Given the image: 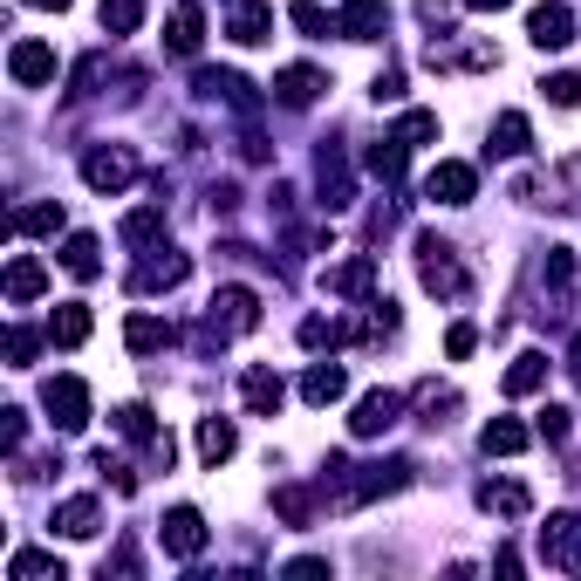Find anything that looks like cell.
I'll return each mask as SVG.
<instances>
[{"label":"cell","instance_id":"d4e9b609","mask_svg":"<svg viewBox=\"0 0 581 581\" xmlns=\"http://www.w3.org/2000/svg\"><path fill=\"white\" fill-rule=\"evenodd\" d=\"M96 499H62V507H55V533H69V540H90L96 533Z\"/></svg>","mask_w":581,"mask_h":581},{"label":"cell","instance_id":"3957f363","mask_svg":"<svg viewBox=\"0 0 581 581\" xmlns=\"http://www.w3.org/2000/svg\"><path fill=\"white\" fill-rule=\"evenodd\" d=\"M417 274H424V288H432V294H465V274H458L452 247H445V240H432V232L417 240Z\"/></svg>","mask_w":581,"mask_h":581},{"label":"cell","instance_id":"7dc6e473","mask_svg":"<svg viewBox=\"0 0 581 581\" xmlns=\"http://www.w3.org/2000/svg\"><path fill=\"white\" fill-rule=\"evenodd\" d=\"M540 432H548V438L561 445V438H568V411H554V404H548V411H540Z\"/></svg>","mask_w":581,"mask_h":581},{"label":"cell","instance_id":"e0dca14e","mask_svg":"<svg viewBox=\"0 0 581 581\" xmlns=\"http://www.w3.org/2000/svg\"><path fill=\"white\" fill-rule=\"evenodd\" d=\"M322 90H329V83H322L315 69H281V75H274V96H281L288 110H308V103H315Z\"/></svg>","mask_w":581,"mask_h":581},{"label":"cell","instance_id":"1f68e13d","mask_svg":"<svg viewBox=\"0 0 581 581\" xmlns=\"http://www.w3.org/2000/svg\"><path fill=\"white\" fill-rule=\"evenodd\" d=\"M185 274H191V260L185 253H165V260H151L144 274H137V288H178Z\"/></svg>","mask_w":581,"mask_h":581},{"label":"cell","instance_id":"ee69618b","mask_svg":"<svg viewBox=\"0 0 581 581\" xmlns=\"http://www.w3.org/2000/svg\"><path fill=\"white\" fill-rule=\"evenodd\" d=\"M301 342H308V349H322V342H342V329L322 322V315H308V322H301Z\"/></svg>","mask_w":581,"mask_h":581},{"label":"cell","instance_id":"6da1fadb","mask_svg":"<svg viewBox=\"0 0 581 581\" xmlns=\"http://www.w3.org/2000/svg\"><path fill=\"white\" fill-rule=\"evenodd\" d=\"M42 404H49V424H55V432H83V424H90V391H83V376H49Z\"/></svg>","mask_w":581,"mask_h":581},{"label":"cell","instance_id":"4dcf8cb0","mask_svg":"<svg viewBox=\"0 0 581 581\" xmlns=\"http://www.w3.org/2000/svg\"><path fill=\"white\" fill-rule=\"evenodd\" d=\"M124 342L137 349V356H151V349H165V342H172V329H165L158 315H131V322H124Z\"/></svg>","mask_w":581,"mask_h":581},{"label":"cell","instance_id":"d6a6232c","mask_svg":"<svg viewBox=\"0 0 581 581\" xmlns=\"http://www.w3.org/2000/svg\"><path fill=\"white\" fill-rule=\"evenodd\" d=\"M14 226H21V232H62V206H55V199L21 206V212H14Z\"/></svg>","mask_w":581,"mask_h":581},{"label":"cell","instance_id":"9c48e42d","mask_svg":"<svg viewBox=\"0 0 581 581\" xmlns=\"http://www.w3.org/2000/svg\"><path fill=\"white\" fill-rule=\"evenodd\" d=\"M335 21H342V42H383V28H391V0H349Z\"/></svg>","mask_w":581,"mask_h":581},{"label":"cell","instance_id":"836d02e7","mask_svg":"<svg viewBox=\"0 0 581 581\" xmlns=\"http://www.w3.org/2000/svg\"><path fill=\"white\" fill-rule=\"evenodd\" d=\"M288 21H294L301 34H342V21H329V14L315 8V0H294V8H288Z\"/></svg>","mask_w":581,"mask_h":581},{"label":"cell","instance_id":"8fae6325","mask_svg":"<svg viewBox=\"0 0 581 581\" xmlns=\"http://www.w3.org/2000/svg\"><path fill=\"white\" fill-rule=\"evenodd\" d=\"M199 42H206V14H199V0H178L172 21H165V49H172V55H199Z\"/></svg>","mask_w":581,"mask_h":581},{"label":"cell","instance_id":"60d3db41","mask_svg":"<svg viewBox=\"0 0 581 581\" xmlns=\"http://www.w3.org/2000/svg\"><path fill=\"white\" fill-rule=\"evenodd\" d=\"M34 349H42V335H34V329H14V335H8V356H14V370H28V363H34Z\"/></svg>","mask_w":581,"mask_h":581},{"label":"cell","instance_id":"8d00e7d4","mask_svg":"<svg viewBox=\"0 0 581 581\" xmlns=\"http://www.w3.org/2000/svg\"><path fill=\"white\" fill-rule=\"evenodd\" d=\"M322 191H329V206H349V172L335 151H322Z\"/></svg>","mask_w":581,"mask_h":581},{"label":"cell","instance_id":"ab89813d","mask_svg":"<svg viewBox=\"0 0 581 581\" xmlns=\"http://www.w3.org/2000/svg\"><path fill=\"white\" fill-rule=\"evenodd\" d=\"M548 103H554V110H574V103H581V75H568V69L548 75Z\"/></svg>","mask_w":581,"mask_h":581},{"label":"cell","instance_id":"d6986e66","mask_svg":"<svg viewBox=\"0 0 581 581\" xmlns=\"http://www.w3.org/2000/svg\"><path fill=\"white\" fill-rule=\"evenodd\" d=\"M232 452H240V432H232L226 417H199V458L206 465H226Z\"/></svg>","mask_w":581,"mask_h":581},{"label":"cell","instance_id":"44dd1931","mask_svg":"<svg viewBox=\"0 0 581 581\" xmlns=\"http://www.w3.org/2000/svg\"><path fill=\"white\" fill-rule=\"evenodd\" d=\"M8 581H69V568H62L55 554H42V548H21V554L8 561Z\"/></svg>","mask_w":581,"mask_h":581},{"label":"cell","instance_id":"83f0119b","mask_svg":"<svg viewBox=\"0 0 581 581\" xmlns=\"http://www.w3.org/2000/svg\"><path fill=\"white\" fill-rule=\"evenodd\" d=\"M49 342H62V349H83L90 342V308H55V322H49Z\"/></svg>","mask_w":581,"mask_h":581},{"label":"cell","instance_id":"2e32d148","mask_svg":"<svg viewBox=\"0 0 581 581\" xmlns=\"http://www.w3.org/2000/svg\"><path fill=\"white\" fill-rule=\"evenodd\" d=\"M267 28H274V8H267V0H240V8H232V42L240 49H253V42H267Z\"/></svg>","mask_w":581,"mask_h":581},{"label":"cell","instance_id":"7402d4cb","mask_svg":"<svg viewBox=\"0 0 581 581\" xmlns=\"http://www.w3.org/2000/svg\"><path fill=\"white\" fill-rule=\"evenodd\" d=\"M411 486V465L391 458V465H370V473L356 479V499H383V492H404Z\"/></svg>","mask_w":581,"mask_h":581},{"label":"cell","instance_id":"ffe728a7","mask_svg":"<svg viewBox=\"0 0 581 581\" xmlns=\"http://www.w3.org/2000/svg\"><path fill=\"white\" fill-rule=\"evenodd\" d=\"M527 438H533V432H527V424H520V417H492L479 445H486L492 458H520V452H527Z\"/></svg>","mask_w":581,"mask_h":581},{"label":"cell","instance_id":"4316f807","mask_svg":"<svg viewBox=\"0 0 581 581\" xmlns=\"http://www.w3.org/2000/svg\"><path fill=\"white\" fill-rule=\"evenodd\" d=\"M370 281H376V260H370V253L329 267V294H370Z\"/></svg>","mask_w":581,"mask_h":581},{"label":"cell","instance_id":"484cf974","mask_svg":"<svg viewBox=\"0 0 581 581\" xmlns=\"http://www.w3.org/2000/svg\"><path fill=\"white\" fill-rule=\"evenodd\" d=\"M540 383H548V356H540V349L513 356V370H507V397H533Z\"/></svg>","mask_w":581,"mask_h":581},{"label":"cell","instance_id":"7a4b0ae2","mask_svg":"<svg viewBox=\"0 0 581 581\" xmlns=\"http://www.w3.org/2000/svg\"><path fill=\"white\" fill-rule=\"evenodd\" d=\"M158 540H165L172 561H199V554H206V520H199V507H172L165 527H158Z\"/></svg>","mask_w":581,"mask_h":581},{"label":"cell","instance_id":"d590c367","mask_svg":"<svg viewBox=\"0 0 581 581\" xmlns=\"http://www.w3.org/2000/svg\"><path fill=\"white\" fill-rule=\"evenodd\" d=\"M144 21V0H103V28L110 34H131Z\"/></svg>","mask_w":581,"mask_h":581},{"label":"cell","instance_id":"f1b7e54d","mask_svg":"<svg viewBox=\"0 0 581 581\" xmlns=\"http://www.w3.org/2000/svg\"><path fill=\"white\" fill-rule=\"evenodd\" d=\"M42 288H49V267L42 260H14L8 267V301H34Z\"/></svg>","mask_w":581,"mask_h":581},{"label":"cell","instance_id":"9a60e30c","mask_svg":"<svg viewBox=\"0 0 581 581\" xmlns=\"http://www.w3.org/2000/svg\"><path fill=\"white\" fill-rule=\"evenodd\" d=\"M301 397L315 404V411H322V404H335V397H349V370H342V363H315V370L301 376Z\"/></svg>","mask_w":581,"mask_h":581},{"label":"cell","instance_id":"7c38bea8","mask_svg":"<svg viewBox=\"0 0 581 581\" xmlns=\"http://www.w3.org/2000/svg\"><path fill=\"white\" fill-rule=\"evenodd\" d=\"M397 411H404L397 391H370V397L356 404V417H349V432H356V438H376V432H391V424H397Z\"/></svg>","mask_w":581,"mask_h":581},{"label":"cell","instance_id":"5bb4252c","mask_svg":"<svg viewBox=\"0 0 581 581\" xmlns=\"http://www.w3.org/2000/svg\"><path fill=\"white\" fill-rule=\"evenodd\" d=\"M479 507L499 513V520H520V513L533 507V492H527L520 479H492V486H479Z\"/></svg>","mask_w":581,"mask_h":581},{"label":"cell","instance_id":"cb8c5ba5","mask_svg":"<svg viewBox=\"0 0 581 581\" xmlns=\"http://www.w3.org/2000/svg\"><path fill=\"white\" fill-rule=\"evenodd\" d=\"M404 151H411V144H404L397 131L383 137V144H370V158H363V165H370V178H383V185H397V178H404Z\"/></svg>","mask_w":581,"mask_h":581},{"label":"cell","instance_id":"603a6c76","mask_svg":"<svg viewBox=\"0 0 581 581\" xmlns=\"http://www.w3.org/2000/svg\"><path fill=\"white\" fill-rule=\"evenodd\" d=\"M199 90H206V96H226L232 110H253V83H247V75H232V69H206Z\"/></svg>","mask_w":581,"mask_h":581},{"label":"cell","instance_id":"681fc988","mask_svg":"<svg viewBox=\"0 0 581 581\" xmlns=\"http://www.w3.org/2000/svg\"><path fill=\"white\" fill-rule=\"evenodd\" d=\"M465 8H479V14H486V8H492V14H499V8H507V0H465Z\"/></svg>","mask_w":581,"mask_h":581},{"label":"cell","instance_id":"bcb514c9","mask_svg":"<svg viewBox=\"0 0 581 581\" xmlns=\"http://www.w3.org/2000/svg\"><path fill=\"white\" fill-rule=\"evenodd\" d=\"M370 96H376V103H397V96H404V75H397V69H383L376 83H370Z\"/></svg>","mask_w":581,"mask_h":581},{"label":"cell","instance_id":"ac0fdd59","mask_svg":"<svg viewBox=\"0 0 581 581\" xmlns=\"http://www.w3.org/2000/svg\"><path fill=\"white\" fill-rule=\"evenodd\" d=\"M62 267H69L75 281H96V274H103V247H96V232H69Z\"/></svg>","mask_w":581,"mask_h":581},{"label":"cell","instance_id":"e575fe53","mask_svg":"<svg viewBox=\"0 0 581 581\" xmlns=\"http://www.w3.org/2000/svg\"><path fill=\"white\" fill-rule=\"evenodd\" d=\"M116 432L137 438V445H151V438H158V424H151V411H144V404H124V411H116Z\"/></svg>","mask_w":581,"mask_h":581},{"label":"cell","instance_id":"52a82bcc","mask_svg":"<svg viewBox=\"0 0 581 581\" xmlns=\"http://www.w3.org/2000/svg\"><path fill=\"white\" fill-rule=\"evenodd\" d=\"M8 75H14L21 90L55 83V49H49V42H14V49H8Z\"/></svg>","mask_w":581,"mask_h":581},{"label":"cell","instance_id":"277c9868","mask_svg":"<svg viewBox=\"0 0 581 581\" xmlns=\"http://www.w3.org/2000/svg\"><path fill=\"white\" fill-rule=\"evenodd\" d=\"M473 191H479V172L458 158L432 165V178H424V199H438V206H473Z\"/></svg>","mask_w":581,"mask_h":581},{"label":"cell","instance_id":"ba28073f","mask_svg":"<svg viewBox=\"0 0 581 581\" xmlns=\"http://www.w3.org/2000/svg\"><path fill=\"white\" fill-rule=\"evenodd\" d=\"M527 42L533 49H568L574 42V14L561 8V0H540V8L527 14Z\"/></svg>","mask_w":581,"mask_h":581},{"label":"cell","instance_id":"4fadbf2b","mask_svg":"<svg viewBox=\"0 0 581 581\" xmlns=\"http://www.w3.org/2000/svg\"><path fill=\"white\" fill-rule=\"evenodd\" d=\"M240 397H247V411H253V417H274V411H281V397H288V383H281L274 370H247V376H240Z\"/></svg>","mask_w":581,"mask_h":581},{"label":"cell","instance_id":"c3c4849f","mask_svg":"<svg viewBox=\"0 0 581 581\" xmlns=\"http://www.w3.org/2000/svg\"><path fill=\"white\" fill-rule=\"evenodd\" d=\"M21 8H42V14H62V8H69V0H21Z\"/></svg>","mask_w":581,"mask_h":581},{"label":"cell","instance_id":"30bf717a","mask_svg":"<svg viewBox=\"0 0 581 581\" xmlns=\"http://www.w3.org/2000/svg\"><path fill=\"white\" fill-rule=\"evenodd\" d=\"M540 554H548L554 568H581V513H554L548 527H540Z\"/></svg>","mask_w":581,"mask_h":581},{"label":"cell","instance_id":"f546056e","mask_svg":"<svg viewBox=\"0 0 581 581\" xmlns=\"http://www.w3.org/2000/svg\"><path fill=\"white\" fill-rule=\"evenodd\" d=\"M527 116L520 110H507V116H499V124H492V151H499V158H520V151H527Z\"/></svg>","mask_w":581,"mask_h":581},{"label":"cell","instance_id":"f6af8a7d","mask_svg":"<svg viewBox=\"0 0 581 581\" xmlns=\"http://www.w3.org/2000/svg\"><path fill=\"white\" fill-rule=\"evenodd\" d=\"M568 274H574V253L568 247H548V288H568Z\"/></svg>","mask_w":581,"mask_h":581},{"label":"cell","instance_id":"8992f818","mask_svg":"<svg viewBox=\"0 0 581 581\" xmlns=\"http://www.w3.org/2000/svg\"><path fill=\"white\" fill-rule=\"evenodd\" d=\"M131 178H137V158H131V151H116V144L83 158V185H90V191H124Z\"/></svg>","mask_w":581,"mask_h":581},{"label":"cell","instance_id":"74e56055","mask_svg":"<svg viewBox=\"0 0 581 581\" xmlns=\"http://www.w3.org/2000/svg\"><path fill=\"white\" fill-rule=\"evenodd\" d=\"M397 137H404V144H432V137H438V116H432V110H404Z\"/></svg>","mask_w":581,"mask_h":581},{"label":"cell","instance_id":"f907efd6","mask_svg":"<svg viewBox=\"0 0 581 581\" xmlns=\"http://www.w3.org/2000/svg\"><path fill=\"white\" fill-rule=\"evenodd\" d=\"M568 370H574V376H581V342H574V349H568Z\"/></svg>","mask_w":581,"mask_h":581},{"label":"cell","instance_id":"f35d334b","mask_svg":"<svg viewBox=\"0 0 581 581\" xmlns=\"http://www.w3.org/2000/svg\"><path fill=\"white\" fill-rule=\"evenodd\" d=\"M158 226H165V212H158V206H144V212H131V219H124V240H131V247H144V240H158Z\"/></svg>","mask_w":581,"mask_h":581},{"label":"cell","instance_id":"b9f144b4","mask_svg":"<svg viewBox=\"0 0 581 581\" xmlns=\"http://www.w3.org/2000/svg\"><path fill=\"white\" fill-rule=\"evenodd\" d=\"M274 507H281V520L301 527V520H308V492H301V486H281V492H274Z\"/></svg>","mask_w":581,"mask_h":581},{"label":"cell","instance_id":"7bdbcfd3","mask_svg":"<svg viewBox=\"0 0 581 581\" xmlns=\"http://www.w3.org/2000/svg\"><path fill=\"white\" fill-rule=\"evenodd\" d=\"M479 349V329L473 322H452V335H445V356H473Z\"/></svg>","mask_w":581,"mask_h":581},{"label":"cell","instance_id":"5b68a950","mask_svg":"<svg viewBox=\"0 0 581 581\" xmlns=\"http://www.w3.org/2000/svg\"><path fill=\"white\" fill-rule=\"evenodd\" d=\"M212 329H226V335L260 329V294L253 288H219L212 294Z\"/></svg>","mask_w":581,"mask_h":581}]
</instances>
